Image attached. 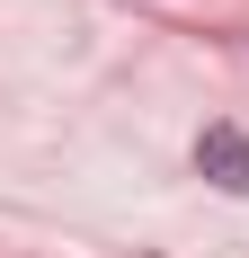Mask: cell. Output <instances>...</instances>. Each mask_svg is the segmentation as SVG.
<instances>
[{"instance_id": "6da1fadb", "label": "cell", "mask_w": 249, "mask_h": 258, "mask_svg": "<svg viewBox=\"0 0 249 258\" xmlns=\"http://www.w3.org/2000/svg\"><path fill=\"white\" fill-rule=\"evenodd\" d=\"M205 160L223 169V187H249V143H240V134H214V143H205Z\"/></svg>"}]
</instances>
